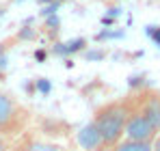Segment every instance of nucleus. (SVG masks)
I'll return each mask as SVG.
<instances>
[{"instance_id":"nucleus-17","label":"nucleus","mask_w":160,"mask_h":151,"mask_svg":"<svg viewBox=\"0 0 160 151\" xmlns=\"http://www.w3.org/2000/svg\"><path fill=\"white\" fill-rule=\"evenodd\" d=\"M37 2H41V4H48V2H52V0H37Z\"/></svg>"},{"instance_id":"nucleus-5","label":"nucleus","mask_w":160,"mask_h":151,"mask_svg":"<svg viewBox=\"0 0 160 151\" xmlns=\"http://www.w3.org/2000/svg\"><path fill=\"white\" fill-rule=\"evenodd\" d=\"M78 143H80V147L87 151H104L102 136H100V132H98V127H95L93 121L82 125V129L78 132Z\"/></svg>"},{"instance_id":"nucleus-12","label":"nucleus","mask_w":160,"mask_h":151,"mask_svg":"<svg viewBox=\"0 0 160 151\" xmlns=\"http://www.w3.org/2000/svg\"><path fill=\"white\" fill-rule=\"evenodd\" d=\"M87 58H89V61H100V58H104V52H100V50H89V52H87Z\"/></svg>"},{"instance_id":"nucleus-14","label":"nucleus","mask_w":160,"mask_h":151,"mask_svg":"<svg viewBox=\"0 0 160 151\" xmlns=\"http://www.w3.org/2000/svg\"><path fill=\"white\" fill-rule=\"evenodd\" d=\"M0 151H9V143H7V138L0 134Z\"/></svg>"},{"instance_id":"nucleus-8","label":"nucleus","mask_w":160,"mask_h":151,"mask_svg":"<svg viewBox=\"0 0 160 151\" xmlns=\"http://www.w3.org/2000/svg\"><path fill=\"white\" fill-rule=\"evenodd\" d=\"M35 89H37L41 95H48V93H50V89H52V84H50V80H48V78H39V80H35Z\"/></svg>"},{"instance_id":"nucleus-2","label":"nucleus","mask_w":160,"mask_h":151,"mask_svg":"<svg viewBox=\"0 0 160 151\" xmlns=\"http://www.w3.org/2000/svg\"><path fill=\"white\" fill-rule=\"evenodd\" d=\"M28 123L26 110L7 93L0 91V134L2 136H11V134H20Z\"/></svg>"},{"instance_id":"nucleus-6","label":"nucleus","mask_w":160,"mask_h":151,"mask_svg":"<svg viewBox=\"0 0 160 151\" xmlns=\"http://www.w3.org/2000/svg\"><path fill=\"white\" fill-rule=\"evenodd\" d=\"M84 46H87V41L84 39H72V41H67V43H54L52 52L56 56H69V54H76V52L84 50Z\"/></svg>"},{"instance_id":"nucleus-7","label":"nucleus","mask_w":160,"mask_h":151,"mask_svg":"<svg viewBox=\"0 0 160 151\" xmlns=\"http://www.w3.org/2000/svg\"><path fill=\"white\" fill-rule=\"evenodd\" d=\"M110 151H152V143H141V140H119Z\"/></svg>"},{"instance_id":"nucleus-4","label":"nucleus","mask_w":160,"mask_h":151,"mask_svg":"<svg viewBox=\"0 0 160 151\" xmlns=\"http://www.w3.org/2000/svg\"><path fill=\"white\" fill-rule=\"evenodd\" d=\"M132 108L145 114L154 125L160 129V93L156 91H138L134 97H130Z\"/></svg>"},{"instance_id":"nucleus-9","label":"nucleus","mask_w":160,"mask_h":151,"mask_svg":"<svg viewBox=\"0 0 160 151\" xmlns=\"http://www.w3.org/2000/svg\"><path fill=\"white\" fill-rule=\"evenodd\" d=\"M28 151H63V149L54 147V145H46V143H32Z\"/></svg>"},{"instance_id":"nucleus-13","label":"nucleus","mask_w":160,"mask_h":151,"mask_svg":"<svg viewBox=\"0 0 160 151\" xmlns=\"http://www.w3.org/2000/svg\"><path fill=\"white\" fill-rule=\"evenodd\" d=\"M35 58H37L39 63H43V61H46V50H37L35 52Z\"/></svg>"},{"instance_id":"nucleus-11","label":"nucleus","mask_w":160,"mask_h":151,"mask_svg":"<svg viewBox=\"0 0 160 151\" xmlns=\"http://www.w3.org/2000/svg\"><path fill=\"white\" fill-rule=\"evenodd\" d=\"M56 9H58V2H50L43 11H41V15L43 17H50V15H56Z\"/></svg>"},{"instance_id":"nucleus-15","label":"nucleus","mask_w":160,"mask_h":151,"mask_svg":"<svg viewBox=\"0 0 160 151\" xmlns=\"http://www.w3.org/2000/svg\"><path fill=\"white\" fill-rule=\"evenodd\" d=\"M152 151H160V134L154 138V143H152Z\"/></svg>"},{"instance_id":"nucleus-1","label":"nucleus","mask_w":160,"mask_h":151,"mask_svg":"<svg viewBox=\"0 0 160 151\" xmlns=\"http://www.w3.org/2000/svg\"><path fill=\"white\" fill-rule=\"evenodd\" d=\"M132 112V101L130 97L126 100H115L108 101L104 106H100L93 114V123L98 127L102 143H104V151H110L121 138H123V129H126V121Z\"/></svg>"},{"instance_id":"nucleus-10","label":"nucleus","mask_w":160,"mask_h":151,"mask_svg":"<svg viewBox=\"0 0 160 151\" xmlns=\"http://www.w3.org/2000/svg\"><path fill=\"white\" fill-rule=\"evenodd\" d=\"M18 37H20V39H24V41H28V39H32V37H35V30H32L30 26H24V28L18 32Z\"/></svg>"},{"instance_id":"nucleus-3","label":"nucleus","mask_w":160,"mask_h":151,"mask_svg":"<svg viewBox=\"0 0 160 151\" xmlns=\"http://www.w3.org/2000/svg\"><path fill=\"white\" fill-rule=\"evenodd\" d=\"M158 127L154 125L145 114H141L138 110L130 112L128 121H126V129H123V136L130 138V140H141V143H154V138L158 136Z\"/></svg>"},{"instance_id":"nucleus-16","label":"nucleus","mask_w":160,"mask_h":151,"mask_svg":"<svg viewBox=\"0 0 160 151\" xmlns=\"http://www.w3.org/2000/svg\"><path fill=\"white\" fill-rule=\"evenodd\" d=\"M0 67H2V69L7 67V56H0Z\"/></svg>"}]
</instances>
